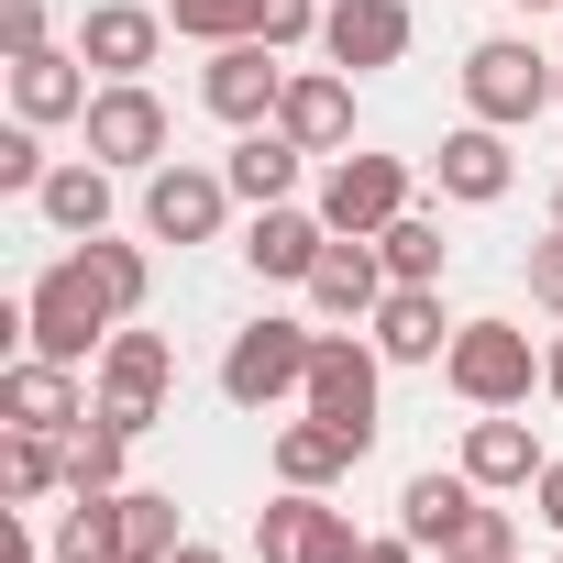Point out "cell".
I'll list each match as a JSON object with an SVG mask.
<instances>
[{
    "label": "cell",
    "mask_w": 563,
    "mask_h": 563,
    "mask_svg": "<svg viewBox=\"0 0 563 563\" xmlns=\"http://www.w3.org/2000/svg\"><path fill=\"white\" fill-rule=\"evenodd\" d=\"M376 254H387V276H398V288H442V221H420V210H398L387 232H376Z\"/></svg>",
    "instance_id": "30"
},
{
    "label": "cell",
    "mask_w": 563,
    "mask_h": 563,
    "mask_svg": "<svg viewBox=\"0 0 563 563\" xmlns=\"http://www.w3.org/2000/svg\"><path fill=\"white\" fill-rule=\"evenodd\" d=\"M541 387H552V398H563V343H552V354H541Z\"/></svg>",
    "instance_id": "42"
},
{
    "label": "cell",
    "mask_w": 563,
    "mask_h": 563,
    "mask_svg": "<svg viewBox=\"0 0 563 563\" xmlns=\"http://www.w3.org/2000/svg\"><path fill=\"white\" fill-rule=\"evenodd\" d=\"M45 177H56V166H45V122H12V133H0V188H23V199H34Z\"/></svg>",
    "instance_id": "35"
},
{
    "label": "cell",
    "mask_w": 563,
    "mask_h": 563,
    "mask_svg": "<svg viewBox=\"0 0 563 563\" xmlns=\"http://www.w3.org/2000/svg\"><path fill=\"white\" fill-rule=\"evenodd\" d=\"M376 398H387V354H376V332H321V354H310V387H299V409L310 420H332V431H354L365 453H376Z\"/></svg>",
    "instance_id": "1"
},
{
    "label": "cell",
    "mask_w": 563,
    "mask_h": 563,
    "mask_svg": "<svg viewBox=\"0 0 563 563\" xmlns=\"http://www.w3.org/2000/svg\"><path fill=\"white\" fill-rule=\"evenodd\" d=\"M45 552H56V563H122V508H111V497H67V519H56Z\"/></svg>",
    "instance_id": "31"
},
{
    "label": "cell",
    "mask_w": 563,
    "mask_h": 563,
    "mask_svg": "<svg viewBox=\"0 0 563 563\" xmlns=\"http://www.w3.org/2000/svg\"><path fill=\"white\" fill-rule=\"evenodd\" d=\"M552 453L530 442V420H508V409H475V431H464V475L486 486V497H508V486H530Z\"/></svg>",
    "instance_id": "21"
},
{
    "label": "cell",
    "mask_w": 563,
    "mask_h": 563,
    "mask_svg": "<svg viewBox=\"0 0 563 563\" xmlns=\"http://www.w3.org/2000/svg\"><path fill=\"white\" fill-rule=\"evenodd\" d=\"M442 376H453V398H464V409H519V398L541 387V354H530V332H519V321H464V332H453V354H442Z\"/></svg>",
    "instance_id": "4"
},
{
    "label": "cell",
    "mask_w": 563,
    "mask_h": 563,
    "mask_svg": "<svg viewBox=\"0 0 563 563\" xmlns=\"http://www.w3.org/2000/svg\"><path fill=\"white\" fill-rule=\"evenodd\" d=\"M89 100H100L89 89V56H56V45L45 56H12V111L23 122H89Z\"/></svg>",
    "instance_id": "20"
},
{
    "label": "cell",
    "mask_w": 563,
    "mask_h": 563,
    "mask_svg": "<svg viewBox=\"0 0 563 563\" xmlns=\"http://www.w3.org/2000/svg\"><path fill=\"white\" fill-rule=\"evenodd\" d=\"M155 45H166V12H144V0H100V12L78 23V56H89L100 78H144Z\"/></svg>",
    "instance_id": "18"
},
{
    "label": "cell",
    "mask_w": 563,
    "mask_h": 563,
    "mask_svg": "<svg viewBox=\"0 0 563 563\" xmlns=\"http://www.w3.org/2000/svg\"><path fill=\"white\" fill-rule=\"evenodd\" d=\"M299 166H310V144H288L276 122H254L232 155H221V177H232V199H254V210H276V199H299Z\"/></svg>",
    "instance_id": "22"
},
{
    "label": "cell",
    "mask_w": 563,
    "mask_h": 563,
    "mask_svg": "<svg viewBox=\"0 0 563 563\" xmlns=\"http://www.w3.org/2000/svg\"><path fill=\"white\" fill-rule=\"evenodd\" d=\"M530 497H541V519L563 530V464H541V475H530Z\"/></svg>",
    "instance_id": "38"
},
{
    "label": "cell",
    "mask_w": 563,
    "mask_h": 563,
    "mask_svg": "<svg viewBox=\"0 0 563 563\" xmlns=\"http://www.w3.org/2000/svg\"><path fill=\"white\" fill-rule=\"evenodd\" d=\"M199 100H210L232 133H254V122H276V100H288V67H276V45H265V34H243V45H210V67H199Z\"/></svg>",
    "instance_id": "9"
},
{
    "label": "cell",
    "mask_w": 563,
    "mask_h": 563,
    "mask_svg": "<svg viewBox=\"0 0 563 563\" xmlns=\"http://www.w3.org/2000/svg\"><path fill=\"white\" fill-rule=\"evenodd\" d=\"M0 420H12V431H78V420H89V398H78V365H56V354H23L12 376H0Z\"/></svg>",
    "instance_id": "17"
},
{
    "label": "cell",
    "mask_w": 563,
    "mask_h": 563,
    "mask_svg": "<svg viewBox=\"0 0 563 563\" xmlns=\"http://www.w3.org/2000/svg\"><path fill=\"white\" fill-rule=\"evenodd\" d=\"M111 508H122V563H166V552L188 541V530H177V497H166V486H122Z\"/></svg>",
    "instance_id": "29"
},
{
    "label": "cell",
    "mask_w": 563,
    "mask_h": 563,
    "mask_svg": "<svg viewBox=\"0 0 563 563\" xmlns=\"http://www.w3.org/2000/svg\"><path fill=\"white\" fill-rule=\"evenodd\" d=\"M464 111H475V122H497V133L541 122V111H552V56H541V45H519V34H486V45L464 56Z\"/></svg>",
    "instance_id": "3"
},
{
    "label": "cell",
    "mask_w": 563,
    "mask_h": 563,
    "mask_svg": "<svg viewBox=\"0 0 563 563\" xmlns=\"http://www.w3.org/2000/svg\"><path fill=\"white\" fill-rule=\"evenodd\" d=\"M519 12H563V0H519Z\"/></svg>",
    "instance_id": "44"
},
{
    "label": "cell",
    "mask_w": 563,
    "mask_h": 563,
    "mask_svg": "<svg viewBox=\"0 0 563 563\" xmlns=\"http://www.w3.org/2000/svg\"><path fill=\"white\" fill-rule=\"evenodd\" d=\"M332 254V221L321 210H299V199H276V210H254V232H243V265L254 276H276V288H310V265Z\"/></svg>",
    "instance_id": "14"
},
{
    "label": "cell",
    "mask_w": 563,
    "mask_h": 563,
    "mask_svg": "<svg viewBox=\"0 0 563 563\" xmlns=\"http://www.w3.org/2000/svg\"><path fill=\"white\" fill-rule=\"evenodd\" d=\"M431 177H442V199L486 210V199H508V188H519V155H508V133H497V122H464V133H442Z\"/></svg>",
    "instance_id": "16"
},
{
    "label": "cell",
    "mask_w": 563,
    "mask_h": 563,
    "mask_svg": "<svg viewBox=\"0 0 563 563\" xmlns=\"http://www.w3.org/2000/svg\"><path fill=\"white\" fill-rule=\"evenodd\" d=\"M530 299L563 321V232H552V243H530Z\"/></svg>",
    "instance_id": "37"
},
{
    "label": "cell",
    "mask_w": 563,
    "mask_h": 563,
    "mask_svg": "<svg viewBox=\"0 0 563 563\" xmlns=\"http://www.w3.org/2000/svg\"><path fill=\"white\" fill-rule=\"evenodd\" d=\"M552 232H563V188H552Z\"/></svg>",
    "instance_id": "45"
},
{
    "label": "cell",
    "mask_w": 563,
    "mask_h": 563,
    "mask_svg": "<svg viewBox=\"0 0 563 563\" xmlns=\"http://www.w3.org/2000/svg\"><path fill=\"white\" fill-rule=\"evenodd\" d=\"M0 45H12V56H45V0H0Z\"/></svg>",
    "instance_id": "36"
},
{
    "label": "cell",
    "mask_w": 563,
    "mask_h": 563,
    "mask_svg": "<svg viewBox=\"0 0 563 563\" xmlns=\"http://www.w3.org/2000/svg\"><path fill=\"white\" fill-rule=\"evenodd\" d=\"M166 563H232V552H210V541H177V552H166Z\"/></svg>",
    "instance_id": "41"
},
{
    "label": "cell",
    "mask_w": 563,
    "mask_h": 563,
    "mask_svg": "<svg viewBox=\"0 0 563 563\" xmlns=\"http://www.w3.org/2000/svg\"><path fill=\"white\" fill-rule=\"evenodd\" d=\"M321 56H332L343 78L398 67V56H409V0H332V12H321Z\"/></svg>",
    "instance_id": "12"
},
{
    "label": "cell",
    "mask_w": 563,
    "mask_h": 563,
    "mask_svg": "<svg viewBox=\"0 0 563 563\" xmlns=\"http://www.w3.org/2000/svg\"><path fill=\"white\" fill-rule=\"evenodd\" d=\"M166 133H177V122H166V100H155L144 78H100V100H89V155H100L111 177H122V166L155 177V166H166Z\"/></svg>",
    "instance_id": "8"
},
{
    "label": "cell",
    "mask_w": 563,
    "mask_h": 563,
    "mask_svg": "<svg viewBox=\"0 0 563 563\" xmlns=\"http://www.w3.org/2000/svg\"><path fill=\"white\" fill-rule=\"evenodd\" d=\"M276 133H288V144H310V155H343V144H354V78H343V67H288Z\"/></svg>",
    "instance_id": "13"
},
{
    "label": "cell",
    "mask_w": 563,
    "mask_h": 563,
    "mask_svg": "<svg viewBox=\"0 0 563 563\" xmlns=\"http://www.w3.org/2000/svg\"><path fill=\"white\" fill-rule=\"evenodd\" d=\"M409 210V155H332V177H321V221L332 232H387Z\"/></svg>",
    "instance_id": "10"
},
{
    "label": "cell",
    "mask_w": 563,
    "mask_h": 563,
    "mask_svg": "<svg viewBox=\"0 0 563 563\" xmlns=\"http://www.w3.org/2000/svg\"><path fill=\"white\" fill-rule=\"evenodd\" d=\"M431 552H442V563H519V530H508V508H486V497H475Z\"/></svg>",
    "instance_id": "32"
},
{
    "label": "cell",
    "mask_w": 563,
    "mask_h": 563,
    "mask_svg": "<svg viewBox=\"0 0 563 563\" xmlns=\"http://www.w3.org/2000/svg\"><path fill=\"white\" fill-rule=\"evenodd\" d=\"M387 288H398V276H387V254H376L365 232H332V254L310 265V310H321V321H376Z\"/></svg>",
    "instance_id": "15"
},
{
    "label": "cell",
    "mask_w": 563,
    "mask_h": 563,
    "mask_svg": "<svg viewBox=\"0 0 563 563\" xmlns=\"http://www.w3.org/2000/svg\"><path fill=\"white\" fill-rule=\"evenodd\" d=\"M0 563H34V530L23 519H0Z\"/></svg>",
    "instance_id": "40"
},
{
    "label": "cell",
    "mask_w": 563,
    "mask_h": 563,
    "mask_svg": "<svg viewBox=\"0 0 563 563\" xmlns=\"http://www.w3.org/2000/svg\"><path fill=\"white\" fill-rule=\"evenodd\" d=\"M254 552H265V563H354L365 541H354V519H343L321 486H276V497L254 508Z\"/></svg>",
    "instance_id": "7"
},
{
    "label": "cell",
    "mask_w": 563,
    "mask_h": 563,
    "mask_svg": "<svg viewBox=\"0 0 563 563\" xmlns=\"http://www.w3.org/2000/svg\"><path fill=\"white\" fill-rule=\"evenodd\" d=\"M310 354H321V332H299V321H243L232 354H221V398H232V409L299 398V387H310Z\"/></svg>",
    "instance_id": "5"
},
{
    "label": "cell",
    "mask_w": 563,
    "mask_h": 563,
    "mask_svg": "<svg viewBox=\"0 0 563 563\" xmlns=\"http://www.w3.org/2000/svg\"><path fill=\"white\" fill-rule=\"evenodd\" d=\"M166 23H177L188 45H243V34H254V0H166Z\"/></svg>",
    "instance_id": "33"
},
{
    "label": "cell",
    "mask_w": 563,
    "mask_h": 563,
    "mask_svg": "<svg viewBox=\"0 0 563 563\" xmlns=\"http://www.w3.org/2000/svg\"><path fill=\"white\" fill-rule=\"evenodd\" d=\"M321 12H332V0H254V34L288 56V45H321Z\"/></svg>",
    "instance_id": "34"
},
{
    "label": "cell",
    "mask_w": 563,
    "mask_h": 563,
    "mask_svg": "<svg viewBox=\"0 0 563 563\" xmlns=\"http://www.w3.org/2000/svg\"><path fill=\"white\" fill-rule=\"evenodd\" d=\"M552 111H563V56H552Z\"/></svg>",
    "instance_id": "43"
},
{
    "label": "cell",
    "mask_w": 563,
    "mask_h": 563,
    "mask_svg": "<svg viewBox=\"0 0 563 563\" xmlns=\"http://www.w3.org/2000/svg\"><path fill=\"white\" fill-rule=\"evenodd\" d=\"M354 563H420V541H409V530H398V541H365V552H354Z\"/></svg>",
    "instance_id": "39"
},
{
    "label": "cell",
    "mask_w": 563,
    "mask_h": 563,
    "mask_svg": "<svg viewBox=\"0 0 563 563\" xmlns=\"http://www.w3.org/2000/svg\"><path fill=\"white\" fill-rule=\"evenodd\" d=\"M221 210H232V177H221V166H177V155H166V166L144 177V232H155V243H210Z\"/></svg>",
    "instance_id": "11"
},
{
    "label": "cell",
    "mask_w": 563,
    "mask_h": 563,
    "mask_svg": "<svg viewBox=\"0 0 563 563\" xmlns=\"http://www.w3.org/2000/svg\"><path fill=\"white\" fill-rule=\"evenodd\" d=\"M34 210L67 232V243H89V232H111V166L100 155H78V166H56L45 188H34Z\"/></svg>",
    "instance_id": "23"
},
{
    "label": "cell",
    "mask_w": 563,
    "mask_h": 563,
    "mask_svg": "<svg viewBox=\"0 0 563 563\" xmlns=\"http://www.w3.org/2000/svg\"><path fill=\"white\" fill-rule=\"evenodd\" d=\"M122 442H133V431H111V420L89 409V420L67 431V497H122Z\"/></svg>",
    "instance_id": "28"
},
{
    "label": "cell",
    "mask_w": 563,
    "mask_h": 563,
    "mask_svg": "<svg viewBox=\"0 0 563 563\" xmlns=\"http://www.w3.org/2000/svg\"><path fill=\"white\" fill-rule=\"evenodd\" d=\"M78 265H89V288L111 299V321H133V310H144V288H155L144 243H111V232H89V243H78Z\"/></svg>",
    "instance_id": "27"
},
{
    "label": "cell",
    "mask_w": 563,
    "mask_h": 563,
    "mask_svg": "<svg viewBox=\"0 0 563 563\" xmlns=\"http://www.w3.org/2000/svg\"><path fill=\"white\" fill-rule=\"evenodd\" d=\"M552 563H563V552H552Z\"/></svg>",
    "instance_id": "46"
},
{
    "label": "cell",
    "mask_w": 563,
    "mask_h": 563,
    "mask_svg": "<svg viewBox=\"0 0 563 563\" xmlns=\"http://www.w3.org/2000/svg\"><path fill=\"white\" fill-rule=\"evenodd\" d=\"M464 321H442V288H387L376 299V354L387 365H442Z\"/></svg>",
    "instance_id": "19"
},
{
    "label": "cell",
    "mask_w": 563,
    "mask_h": 563,
    "mask_svg": "<svg viewBox=\"0 0 563 563\" xmlns=\"http://www.w3.org/2000/svg\"><path fill=\"white\" fill-rule=\"evenodd\" d=\"M56 486H67V431H12V442H0V497H12V508H34Z\"/></svg>",
    "instance_id": "26"
},
{
    "label": "cell",
    "mask_w": 563,
    "mask_h": 563,
    "mask_svg": "<svg viewBox=\"0 0 563 563\" xmlns=\"http://www.w3.org/2000/svg\"><path fill=\"white\" fill-rule=\"evenodd\" d=\"M475 497H486V486H475L464 464H453V475H409V486H398V530H409V541L431 552V541H442V530H453V519H464Z\"/></svg>",
    "instance_id": "25"
},
{
    "label": "cell",
    "mask_w": 563,
    "mask_h": 563,
    "mask_svg": "<svg viewBox=\"0 0 563 563\" xmlns=\"http://www.w3.org/2000/svg\"><path fill=\"white\" fill-rule=\"evenodd\" d=\"M111 332H122V321H111V299L89 288V265H78V254L34 276V299H23V354L89 365V343H111Z\"/></svg>",
    "instance_id": "2"
},
{
    "label": "cell",
    "mask_w": 563,
    "mask_h": 563,
    "mask_svg": "<svg viewBox=\"0 0 563 563\" xmlns=\"http://www.w3.org/2000/svg\"><path fill=\"white\" fill-rule=\"evenodd\" d=\"M343 464H365V442L354 431H332V420H288V431H276V486H332Z\"/></svg>",
    "instance_id": "24"
},
{
    "label": "cell",
    "mask_w": 563,
    "mask_h": 563,
    "mask_svg": "<svg viewBox=\"0 0 563 563\" xmlns=\"http://www.w3.org/2000/svg\"><path fill=\"white\" fill-rule=\"evenodd\" d=\"M166 376H177V354H166V332H133V321H122V332L100 343V420L144 442V431L166 420Z\"/></svg>",
    "instance_id": "6"
}]
</instances>
